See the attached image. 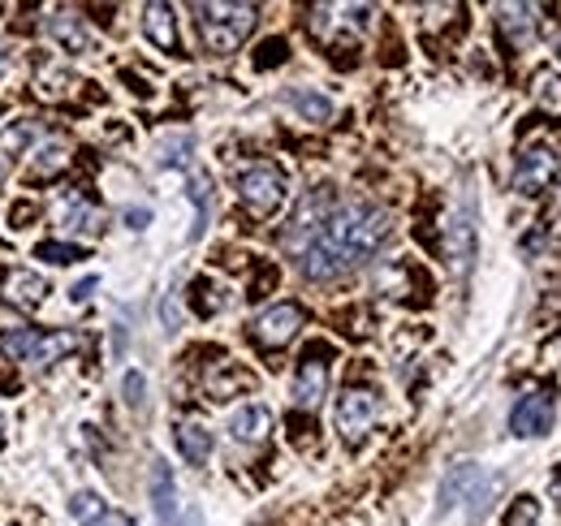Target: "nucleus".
I'll use <instances>...</instances> for the list:
<instances>
[{
	"label": "nucleus",
	"mask_w": 561,
	"mask_h": 526,
	"mask_svg": "<svg viewBox=\"0 0 561 526\" xmlns=\"http://www.w3.org/2000/svg\"><path fill=\"white\" fill-rule=\"evenodd\" d=\"M44 26H48L53 44L73 53V57L95 53V35H91V26H87V18H82L78 9H53V13L44 18Z\"/></svg>",
	"instance_id": "9"
},
{
	"label": "nucleus",
	"mask_w": 561,
	"mask_h": 526,
	"mask_svg": "<svg viewBox=\"0 0 561 526\" xmlns=\"http://www.w3.org/2000/svg\"><path fill=\"white\" fill-rule=\"evenodd\" d=\"M186 526H204V514H199V510H191V514H186Z\"/></svg>",
	"instance_id": "34"
},
{
	"label": "nucleus",
	"mask_w": 561,
	"mask_h": 526,
	"mask_svg": "<svg viewBox=\"0 0 561 526\" xmlns=\"http://www.w3.org/2000/svg\"><path fill=\"white\" fill-rule=\"evenodd\" d=\"M61 225L70 229V233H100V211L87 203L82 195H70L66 198V207H61Z\"/></svg>",
	"instance_id": "19"
},
{
	"label": "nucleus",
	"mask_w": 561,
	"mask_h": 526,
	"mask_svg": "<svg viewBox=\"0 0 561 526\" xmlns=\"http://www.w3.org/2000/svg\"><path fill=\"white\" fill-rule=\"evenodd\" d=\"M178 449H182V458L191 461V466H204L211 458V432L204 423H195V419H182L178 423Z\"/></svg>",
	"instance_id": "18"
},
{
	"label": "nucleus",
	"mask_w": 561,
	"mask_h": 526,
	"mask_svg": "<svg viewBox=\"0 0 561 526\" xmlns=\"http://www.w3.org/2000/svg\"><path fill=\"white\" fill-rule=\"evenodd\" d=\"M367 18H371L367 4H311L307 26L324 44H342V39L351 44V39H358L367 31Z\"/></svg>",
	"instance_id": "4"
},
{
	"label": "nucleus",
	"mask_w": 561,
	"mask_h": 526,
	"mask_svg": "<svg viewBox=\"0 0 561 526\" xmlns=\"http://www.w3.org/2000/svg\"><path fill=\"white\" fill-rule=\"evenodd\" d=\"M95 285H100L95 276H87V281H78V285H73V289H70V298H73V302H87V298L95 294Z\"/></svg>",
	"instance_id": "32"
},
{
	"label": "nucleus",
	"mask_w": 561,
	"mask_h": 526,
	"mask_svg": "<svg viewBox=\"0 0 561 526\" xmlns=\"http://www.w3.org/2000/svg\"><path fill=\"white\" fill-rule=\"evenodd\" d=\"M39 138V126L31 117L22 122H9V130L0 134V156H26V147Z\"/></svg>",
	"instance_id": "24"
},
{
	"label": "nucleus",
	"mask_w": 561,
	"mask_h": 526,
	"mask_svg": "<svg viewBox=\"0 0 561 526\" xmlns=\"http://www.w3.org/2000/svg\"><path fill=\"white\" fill-rule=\"evenodd\" d=\"M186 156H191V134L160 138V164H186Z\"/></svg>",
	"instance_id": "27"
},
{
	"label": "nucleus",
	"mask_w": 561,
	"mask_h": 526,
	"mask_svg": "<svg viewBox=\"0 0 561 526\" xmlns=\"http://www.w3.org/2000/svg\"><path fill=\"white\" fill-rule=\"evenodd\" d=\"M151 510H156V523L173 526L178 523V483H173V470L169 461H151Z\"/></svg>",
	"instance_id": "13"
},
{
	"label": "nucleus",
	"mask_w": 561,
	"mask_h": 526,
	"mask_svg": "<svg viewBox=\"0 0 561 526\" xmlns=\"http://www.w3.org/2000/svg\"><path fill=\"white\" fill-rule=\"evenodd\" d=\"M302 324H307V316H302L298 302H277V307H268V311L255 316L251 336H255L264 350H280V345H289V341L298 336Z\"/></svg>",
	"instance_id": "7"
},
{
	"label": "nucleus",
	"mask_w": 561,
	"mask_h": 526,
	"mask_svg": "<svg viewBox=\"0 0 561 526\" xmlns=\"http://www.w3.org/2000/svg\"><path fill=\"white\" fill-rule=\"evenodd\" d=\"M324 393H329V358H324V350H311V354H302V363L294 371V405L311 414V410H320Z\"/></svg>",
	"instance_id": "8"
},
{
	"label": "nucleus",
	"mask_w": 561,
	"mask_h": 526,
	"mask_svg": "<svg viewBox=\"0 0 561 526\" xmlns=\"http://www.w3.org/2000/svg\"><path fill=\"white\" fill-rule=\"evenodd\" d=\"M122 389H126V405H130V410H142V405H147V380H142V371H126Z\"/></svg>",
	"instance_id": "29"
},
{
	"label": "nucleus",
	"mask_w": 561,
	"mask_h": 526,
	"mask_svg": "<svg viewBox=\"0 0 561 526\" xmlns=\"http://www.w3.org/2000/svg\"><path fill=\"white\" fill-rule=\"evenodd\" d=\"M126 220H130V229H142L151 216H147V207H130V211H126Z\"/></svg>",
	"instance_id": "33"
},
{
	"label": "nucleus",
	"mask_w": 561,
	"mask_h": 526,
	"mask_svg": "<svg viewBox=\"0 0 561 526\" xmlns=\"http://www.w3.org/2000/svg\"><path fill=\"white\" fill-rule=\"evenodd\" d=\"M126 526H135V523H126Z\"/></svg>",
	"instance_id": "38"
},
{
	"label": "nucleus",
	"mask_w": 561,
	"mask_h": 526,
	"mask_svg": "<svg viewBox=\"0 0 561 526\" xmlns=\"http://www.w3.org/2000/svg\"><path fill=\"white\" fill-rule=\"evenodd\" d=\"M70 510H73V518L82 526H104L108 523V510H104V501L95 496V492H78L70 501Z\"/></svg>",
	"instance_id": "26"
},
{
	"label": "nucleus",
	"mask_w": 561,
	"mask_h": 526,
	"mask_svg": "<svg viewBox=\"0 0 561 526\" xmlns=\"http://www.w3.org/2000/svg\"><path fill=\"white\" fill-rule=\"evenodd\" d=\"M0 182H4V164H0Z\"/></svg>",
	"instance_id": "37"
},
{
	"label": "nucleus",
	"mask_w": 561,
	"mask_h": 526,
	"mask_svg": "<svg viewBox=\"0 0 561 526\" xmlns=\"http://www.w3.org/2000/svg\"><path fill=\"white\" fill-rule=\"evenodd\" d=\"M238 195L247 203V211H255V216H273L285 195H289V186H285V173H280L277 164H268V160H260V164H251V169H242V178H238Z\"/></svg>",
	"instance_id": "3"
},
{
	"label": "nucleus",
	"mask_w": 561,
	"mask_h": 526,
	"mask_svg": "<svg viewBox=\"0 0 561 526\" xmlns=\"http://www.w3.org/2000/svg\"><path fill=\"white\" fill-rule=\"evenodd\" d=\"M531 91H536V104H540L545 113L561 117V73H558V69H540Z\"/></svg>",
	"instance_id": "25"
},
{
	"label": "nucleus",
	"mask_w": 561,
	"mask_h": 526,
	"mask_svg": "<svg viewBox=\"0 0 561 526\" xmlns=\"http://www.w3.org/2000/svg\"><path fill=\"white\" fill-rule=\"evenodd\" d=\"M553 427V397L549 393H527L518 397V405L510 410V432L531 441V436H545Z\"/></svg>",
	"instance_id": "11"
},
{
	"label": "nucleus",
	"mask_w": 561,
	"mask_h": 526,
	"mask_svg": "<svg viewBox=\"0 0 561 526\" xmlns=\"http://www.w3.org/2000/svg\"><path fill=\"white\" fill-rule=\"evenodd\" d=\"M73 87H78V78L61 66H39V73H35V91H39L44 100H66Z\"/></svg>",
	"instance_id": "20"
},
{
	"label": "nucleus",
	"mask_w": 561,
	"mask_h": 526,
	"mask_svg": "<svg viewBox=\"0 0 561 526\" xmlns=\"http://www.w3.org/2000/svg\"><path fill=\"white\" fill-rule=\"evenodd\" d=\"M558 173H561L558 147H553V142H531V147L518 156V164H514V191H523V195H540Z\"/></svg>",
	"instance_id": "6"
},
{
	"label": "nucleus",
	"mask_w": 561,
	"mask_h": 526,
	"mask_svg": "<svg viewBox=\"0 0 561 526\" xmlns=\"http://www.w3.org/2000/svg\"><path fill=\"white\" fill-rule=\"evenodd\" d=\"M142 31L160 53H178V22L169 4H147L142 9Z\"/></svg>",
	"instance_id": "16"
},
{
	"label": "nucleus",
	"mask_w": 561,
	"mask_h": 526,
	"mask_svg": "<svg viewBox=\"0 0 561 526\" xmlns=\"http://www.w3.org/2000/svg\"><path fill=\"white\" fill-rule=\"evenodd\" d=\"M505 526H540V505H536L531 496H518L514 510H510V518H505Z\"/></svg>",
	"instance_id": "28"
},
{
	"label": "nucleus",
	"mask_w": 561,
	"mask_h": 526,
	"mask_svg": "<svg viewBox=\"0 0 561 526\" xmlns=\"http://www.w3.org/2000/svg\"><path fill=\"white\" fill-rule=\"evenodd\" d=\"M376 419H380V397L371 393V389H346V393L337 397V432H342V441L346 445H358V441H367V432L376 427Z\"/></svg>",
	"instance_id": "5"
},
{
	"label": "nucleus",
	"mask_w": 561,
	"mask_h": 526,
	"mask_svg": "<svg viewBox=\"0 0 561 526\" xmlns=\"http://www.w3.org/2000/svg\"><path fill=\"white\" fill-rule=\"evenodd\" d=\"M39 260H48V263H78V260H82V251H78V247H70V242H44V247H39Z\"/></svg>",
	"instance_id": "30"
},
{
	"label": "nucleus",
	"mask_w": 561,
	"mask_h": 526,
	"mask_svg": "<svg viewBox=\"0 0 561 526\" xmlns=\"http://www.w3.org/2000/svg\"><path fill=\"white\" fill-rule=\"evenodd\" d=\"M445 260L454 272H467L476 260V225H471L467 211L449 216V225H445Z\"/></svg>",
	"instance_id": "12"
},
{
	"label": "nucleus",
	"mask_w": 561,
	"mask_h": 526,
	"mask_svg": "<svg viewBox=\"0 0 561 526\" xmlns=\"http://www.w3.org/2000/svg\"><path fill=\"white\" fill-rule=\"evenodd\" d=\"M268 432H273V414L264 405H238L229 414V436L242 441V445H260Z\"/></svg>",
	"instance_id": "15"
},
{
	"label": "nucleus",
	"mask_w": 561,
	"mask_h": 526,
	"mask_svg": "<svg viewBox=\"0 0 561 526\" xmlns=\"http://www.w3.org/2000/svg\"><path fill=\"white\" fill-rule=\"evenodd\" d=\"M280 61H285V39H268L255 57V66H280Z\"/></svg>",
	"instance_id": "31"
},
{
	"label": "nucleus",
	"mask_w": 561,
	"mask_h": 526,
	"mask_svg": "<svg viewBox=\"0 0 561 526\" xmlns=\"http://www.w3.org/2000/svg\"><path fill=\"white\" fill-rule=\"evenodd\" d=\"M501 18V35L514 44V48H527L531 44V35H536V26H540V18H536V4H501L496 9Z\"/></svg>",
	"instance_id": "14"
},
{
	"label": "nucleus",
	"mask_w": 561,
	"mask_h": 526,
	"mask_svg": "<svg viewBox=\"0 0 561 526\" xmlns=\"http://www.w3.org/2000/svg\"><path fill=\"white\" fill-rule=\"evenodd\" d=\"M260 22V9L255 4H195V26H199V39L204 48L225 57L233 53Z\"/></svg>",
	"instance_id": "2"
},
{
	"label": "nucleus",
	"mask_w": 561,
	"mask_h": 526,
	"mask_svg": "<svg viewBox=\"0 0 561 526\" xmlns=\"http://www.w3.org/2000/svg\"><path fill=\"white\" fill-rule=\"evenodd\" d=\"M82 345V336L78 332H53V336H39V350H35V367H48V363H57V358H66Z\"/></svg>",
	"instance_id": "23"
},
{
	"label": "nucleus",
	"mask_w": 561,
	"mask_h": 526,
	"mask_svg": "<svg viewBox=\"0 0 561 526\" xmlns=\"http://www.w3.org/2000/svg\"><path fill=\"white\" fill-rule=\"evenodd\" d=\"M48 298V281L31 267H9L0 272V302L18 307V311H35Z\"/></svg>",
	"instance_id": "10"
},
{
	"label": "nucleus",
	"mask_w": 561,
	"mask_h": 526,
	"mask_svg": "<svg viewBox=\"0 0 561 526\" xmlns=\"http://www.w3.org/2000/svg\"><path fill=\"white\" fill-rule=\"evenodd\" d=\"M289 108H298L307 122H333V100L320 91H289Z\"/></svg>",
	"instance_id": "22"
},
{
	"label": "nucleus",
	"mask_w": 561,
	"mask_h": 526,
	"mask_svg": "<svg viewBox=\"0 0 561 526\" xmlns=\"http://www.w3.org/2000/svg\"><path fill=\"white\" fill-rule=\"evenodd\" d=\"M39 336H44V332H35V329H9L0 336V350H4L13 363H35Z\"/></svg>",
	"instance_id": "21"
},
{
	"label": "nucleus",
	"mask_w": 561,
	"mask_h": 526,
	"mask_svg": "<svg viewBox=\"0 0 561 526\" xmlns=\"http://www.w3.org/2000/svg\"><path fill=\"white\" fill-rule=\"evenodd\" d=\"M66 164H70V142H66V134H44L39 147H35V156H31V169H35L39 178H57V173H66Z\"/></svg>",
	"instance_id": "17"
},
{
	"label": "nucleus",
	"mask_w": 561,
	"mask_h": 526,
	"mask_svg": "<svg viewBox=\"0 0 561 526\" xmlns=\"http://www.w3.org/2000/svg\"><path fill=\"white\" fill-rule=\"evenodd\" d=\"M385 242H389V216L376 203L346 198V203L329 207L320 233L294 260L307 281H337V276L354 272L358 263L371 260Z\"/></svg>",
	"instance_id": "1"
},
{
	"label": "nucleus",
	"mask_w": 561,
	"mask_h": 526,
	"mask_svg": "<svg viewBox=\"0 0 561 526\" xmlns=\"http://www.w3.org/2000/svg\"><path fill=\"white\" fill-rule=\"evenodd\" d=\"M0 445H4V414H0Z\"/></svg>",
	"instance_id": "36"
},
{
	"label": "nucleus",
	"mask_w": 561,
	"mask_h": 526,
	"mask_svg": "<svg viewBox=\"0 0 561 526\" xmlns=\"http://www.w3.org/2000/svg\"><path fill=\"white\" fill-rule=\"evenodd\" d=\"M4 66H9V53H4V44H0V73H4Z\"/></svg>",
	"instance_id": "35"
}]
</instances>
